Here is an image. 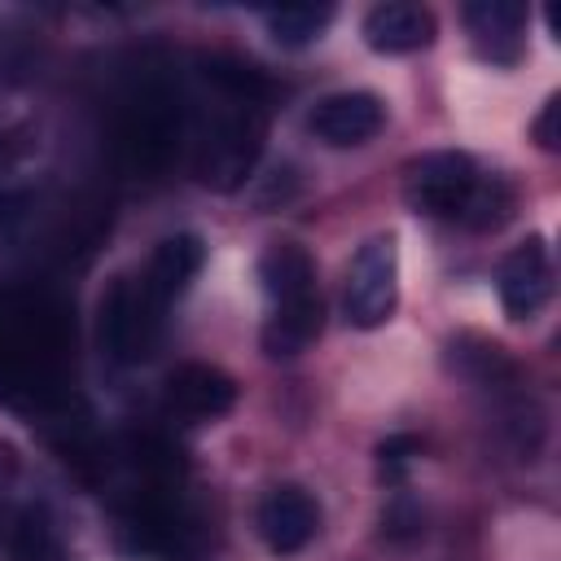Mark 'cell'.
I'll list each match as a JSON object with an SVG mask.
<instances>
[{
    "label": "cell",
    "instance_id": "1",
    "mask_svg": "<svg viewBox=\"0 0 561 561\" xmlns=\"http://www.w3.org/2000/svg\"><path fill=\"white\" fill-rule=\"evenodd\" d=\"M267 83L237 61H202V88L193 96V171L202 184L228 193L237 188L263 149Z\"/></svg>",
    "mask_w": 561,
    "mask_h": 561
},
{
    "label": "cell",
    "instance_id": "9",
    "mask_svg": "<svg viewBox=\"0 0 561 561\" xmlns=\"http://www.w3.org/2000/svg\"><path fill=\"white\" fill-rule=\"evenodd\" d=\"M320 526V508L302 486H272L259 500V535L272 552H298L311 543Z\"/></svg>",
    "mask_w": 561,
    "mask_h": 561
},
{
    "label": "cell",
    "instance_id": "17",
    "mask_svg": "<svg viewBox=\"0 0 561 561\" xmlns=\"http://www.w3.org/2000/svg\"><path fill=\"white\" fill-rule=\"evenodd\" d=\"M421 451V443L416 438H408V434H399V438H386L381 447H377V456H381V473L386 478H399L408 465H412V456Z\"/></svg>",
    "mask_w": 561,
    "mask_h": 561
},
{
    "label": "cell",
    "instance_id": "11",
    "mask_svg": "<svg viewBox=\"0 0 561 561\" xmlns=\"http://www.w3.org/2000/svg\"><path fill=\"white\" fill-rule=\"evenodd\" d=\"M364 39L377 53H416L434 39V13L408 0H390L368 9L364 18Z\"/></svg>",
    "mask_w": 561,
    "mask_h": 561
},
{
    "label": "cell",
    "instance_id": "4",
    "mask_svg": "<svg viewBox=\"0 0 561 561\" xmlns=\"http://www.w3.org/2000/svg\"><path fill=\"white\" fill-rule=\"evenodd\" d=\"M399 302V259L394 237H373L359 245L346 272V320L355 329H377Z\"/></svg>",
    "mask_w": 561,
    "mask_h": 561
},
{
    "label": "cell",
    "instance_id": "5",
    "mask_svg": "<svg viewBox=\"0 0 561 561\" xmlns=\"http://www.w3.org/2000/svg\"><path fill=\"white\" fill-rule=\"evenodd\" d=\"M473 184H478V167L465 153H425L403 171L408 202L434 219H460Z\"/></svg>",
    "mask_w": 561,
    "mask_h": 561
},
{
    "label": "cell",
    "instance_id": "21",
    "mask_svg": "<svg viewBox=\"0 0 561 561\" xmlns=\"http://www.w3.org/2000/svg\"><path fill=\"white\" fill-rule=\"evenodd\" d=\"M22 210H26V193L0 188V232H9V228L22 219Z\"/></svg>",
    "mask_w": 561,
    "mask_h": 561
},
{
    "label": "cell",
    "instance_id": "16",
    "mask_svg": "<svg viewBox=\"0 0 561 561\" xmlns=\"http://www.w3.org/2000/svg\"><path fill=\"white\" fill-rule=\"evenodd\" d=\"M329 22H333V4H285V9H267V31L285 48L311 44Z\"/></svg>",
    "mask_w": 561,
    "mask_h": 561
},
{
    "label": "cell",
    "instance_id": "3",
    "mask_svg": "<svg viewBox=\"0 0 561 561\" xmlns=\"http://www.w3.org/2000/svg\"><path fill=\"white\" fill-rule=\"evenodd\" d=\"M167 307L145 289L140 276H118L101 298V346L114 364H140L162 337Z\"/></svg>",
    "mask_w": 561,
    "mask_h": 561
},
{
    "label": "cell",
    "instance_id": "19",
    "mask_svg": "<svg viewBox=\"0 0 561 561\" xmlns=\"http://www.w3.org/2000/svg\"><path fill=\"white\" fill-rule=\"evenodd\" d=\"M31 149H35V140H31V131H26V127H0V171L18 167Z\"/></svg>",
    "mask_w": 561,
    "mask_h": 561
},
{
    "label": "cell",
    "instance_id": "15",
    "mask_svg": "<svg viewBox=\"0 0 561 561\" xmlns=\"http://www.w3.org/2000/svg\"><path fill=\"white\" fill-rule=\"evenodd\" d=\"M451 364L473 377L478 386H508L517 377V368L508 364V355L495 346V342H482V337H460L451 342Z\"/></svg>",
    "mask_w": 561,
    "mask_h": 561
},
{
    "label": "cell",
    "instance_id": "10",
    "mask_svg": "<svg viewBox=\"0 0 561 561\" xmlns=\"http://www.w3.org/2000/svg\"><path fill=\"white\" fill-rule=\"evenodd\" d=\"M465 26L473 35V48L491 66H513L526 48V4H517V0L465 4Z\"/></svg>",
    "mask_w": 561,
    "mask_h": 561
},
{
    "label": "cell",
    "instance_id": "2",
    "mask_svg": "<svg viewBox=\"0 0 561 561\" xmlns=\"http://www.w3.org/2000/svg\"><path fill=\"white\" fill-rule=\"evenodd\" d=\"M259 280L267 294V320H263V351L272 359L298 355L320 337L324 302L316 289V263L302 245L276 241L259 259Z\"/></svg>",
    "mask_w": 561,
    "mask_h": 561
},
{
    "label": "cell",
    "instance_id": "6",
    "mask_svg": "<svg viewBox=\"0 0 561 561\" xmlns=\"http://www.w3.org/2000/svg\"><path fill=\"white\" fill-rule=\"evenodd\" d=\"M162 403H167V416L180 421V425L215 421L237 403V381L224 368H210V364H180L167 377Z\"/></svg>",
    "mask_w": 561,
    "mask_h": 561
},
{
    "label": "cell",
    "instance_id": "18",
    "mask_svg": "<svg viewBox=\"0 0 561 561\" xmlns=\"http://www.w3.org/2000/svg\"><path fill=\"white\" fill-rule=\"evenodd\" d=\"M386 535L390 539H412L421 535V508H412V500H394L386 508Z\"/></svg>",
    "mask_w": 561,
    "mask_h": 561
},
{
    "label": "cell",
    "instance_id": "13",
    "mask_svg": "<svg viewBox=\"0 0 561 561\" xmlns=\"http://www.w3.org/2000/svg\"><path fill=\"white\" fill-rule=\"evenodd\" d=\"M0 548L9 561H61V535L44 504H22L0 526Z\"/></svg>",
    "mask_w": 561,
    "mask_h": 561
},
{
    "label": "cell",
    "instance_id": "8",
    "mask_svg": "<svg viewBox=\"0 0 561 561\" xmlns=\"http://www.w3.org/2000/svg\"><path fill=\"white\" fill-rule=\"evenodd\" d=\"M552 294V259L539 237L522 241L504 263H500V302L513 320H530Z\"/></svg>",
    "mask_w": 561,
    "mask_h": 561
},
{
    "label": "cell",
    "instance_id": "22",
    "mask_svg": "<svg viewBox=\"0 0 561 561\" xmlns=\"http://www.w3.org/2000/svg\"><path fill=\"white\" fill-rule=\"evenodd\" d=\"M13 478H18V451H13L9 443H0V500L9 495Z\"/></svg>",
    "mask_w": 561,
    "mask_h": 561
},
{
    "label": "cell",
    "instance_id": "7",
    "mask_svg": "<svg viewBox=\"0 0 561 561\" xmlns=\"http://www.w3.org/2000/svg\"><path fill=\"white\" fill-rule=\"evenodd\" d=\"M307 127L316 140L346 149V145H364L386 127V105L373 92H333L324 101H316V110L307 114Z\"/></svg>",
    "mask_w": 561,
    "mask_h": 561
},
{
    "label": "cell",
    "instance_id": "14",
    "mask_svg": "<svg viewBox=\"0 0 561 561\" xmlns=\"http://www.w3.org/2000/svg\"><path fill=\"white\" fill-rule=\"evenodd\" d=\"M513 206H517V193H513L508 180H500V175H478V184H473V193H469V202H465V210H460L456 224H465V228H473V232H495V228L508 224Z\"/></svg>",
    "mask_w": 561,
    "mask_h": 561
},
{
    "label": "cell",
    "instance_id": "12",
    "mask_svg": "<svg viewBox=\"0 0 561 561\" xmlns=\"http://www.w3.org/2000/svg\"><path fill=\"white\" fill-rule=\"evenodd\" d=\"M202 259H206V250H202V241H197L193 232L167 237V241L153 250V259H149V267H145L140 280H145V289H149L162 307H171V302L188 289V280L197 276Z\"/></svg>",
    "mask_w": 561,
    "mask_h": 561
},
{
    "label": "cell",
    "instance_id": "20",
    "mask_svg": "<svg viewBox=\"0 0 561 561\" xmlns=\"http://www.w3.org/2000/svg\"><path fill=\"white\" fill-rule=\"evenodd\" d=\"M557 118H561V101L552 96V101L543 105V114H539V123H535V140H539L543 149H557V145H561V131H557Z\"/></svg>",
    "mask_w": 561,
    "mask_h": 561
}]
</instances>
